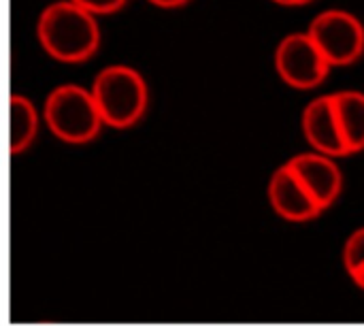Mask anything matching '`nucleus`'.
Instances as JSON below:
<instances>
[{"instance_id":"1","label":"nucleus","mask_w":364,"mask_h":326,"mask_svg":"<svg viewBox=\"0 0 364 326\" xmlns=\"http://www.w3.org/2000/svg\"><path fill=\"white\" fill-rule=\"evenodd\" d=\"M36 36L43 51L62 64L87 62L100 47L98 17L73 0H55L47 4L38 15Z\"/></svg>"},{"instance_id":"2","label":"nucleus","mask_w":364,"mask_h":326,"mask_svg":"<svg viewBox=\"0 0 364 326\" xmlns=\"http://www.w3.org/2000/svg\"><path fill=\"white\" fill-rule=\"evenodd\" d=\"M90 92L102 124L109 128L126 130L136 126L149 107L145 77L126 64H109L98 70Z\"/></svg>"},{"instance_id":"3","label":"nucleus","mask_w":364,"mask_h":326,"mask_svg":"<svg viewBox=\"0 0 364 326\" xmlns=\"http://www.w3.org/2000/svg\"><path fill=\"white\" fill-rule=\"evenodd\" d=\"M43 120L49 132L68 145L92 143L105 126L90 88L77 83H62L47 94Z\"/></svg>"},{"instance_id":"4","label":"nucleus","mask_w":364,"mask_h":326,"mask_svg":"<svg viewBox=\"0 0 364 326\" xmlns=\"http://www.w3.org/2000/svg\"><path fill=\"white\" fill-rule=\"evenodd\" d=\"M307 34L333 68L356 64L364 56V23L348 9L320 11L309 21Z\"/></svg>"},{"instance_id":"5","label":"nucleus","mask_w":364,"mask_h":326,"mask_svg":"<svg viewBox=\"0 0 364 326\" xmlns=\"http://www.w3.org/2000/svg\"><path fill=\"white\" fill-rule=\"evenodd\" d=\"M273 64L277 77L294 90H316L333 70L307 30L286 34L275 47Z\"/></svg>"},{"instance_id":"6","label":"nucleus","mask_w":364,"mask_h":326,"mask_svg":"<svg viewBox=\"0 0 364 326\" xmlns=\"http://www.w3.org/2000/svg\"><path fill=\"white\" fill-rule=\"evenodd\" d=\"M286 164L292 169V173L305 186V190L314 196V201L322 207V211L333 207L341 196L343 171L337 158L309 149L292 156L290 160H286Z\"/></svg>"},{"instance_id":"7","label":"nucleus","mask_w":364,"mask_h":326,"mask_svg":"<svg viewBox=\"0 0 364 326\" xmlns=\"http://www.w3.org/2000/svg\"><path fill=\"white\" fill-rule=\"evenodd\" d=\"M301 128H303L305 141L309 143L314 152H320L333 158L350 156L346 139L337 122L333 94H320L305 105L303 115H301Z\"/></svg>"},{"instance_id":"8","label":"nucleus","mask_w":364,"mask_h":326,"mask_svg":"<svg viewBox=\"0 0 364 326\" xmlns=\"http://www.w3.org/2000/svg\"><path fill=\"white\" fill-rule=\"evenodd\" d=\"M267 194L273 211L286 222L303 224L324 214L322 207L314 201V196L305 190V186L299 182V177L292 173V169L286 162L273 171Z\"/></svg>"},{"instance_id":"9","label":"nucleus","mask_w":364,"mask_h":326,"mask_svg":"<svg viewBox=\"0 0 364 326\" xmlns=\"http://www.w3.org/2000/svg\"><path fill=\"white\" fill-rule=\"evenodd\" d=\"M333 105L348 152L358 154L364 149V92L339 90L333 92Z\"/></svg>"},{"instance_id":"10","label":"nucleus","mask_w":364,"mask_h":326,"mask_svg":"<svg viewBox=\"0 0 364 326\" xmlns=\"http://www.w3.org/2000/svg\"><path fill=\"white\" fill-rule=\"evenodd\" d=\"M38 135V111L23 94L9 98V154L17 156L32 147Z\"/></svg>"},{"instance_id":"11","label":"nucleus","mask_w":364,"mask_h":326,"mask_svg":"<svg viewBox=\"0 0 364 326\" xmlns=\"http://www.w3.org/2000/svg\"><path fill=\"white\" fill-rule=\"evenodd\" d=\"M343 269L348 273V278H352L356 271H360L364 267V226L356 228L343 243Z\"/></svg>"},{"instance_id":"12","label":"nucleus","mask_w":364,"mask_h":326,"mask_svg":"<svg viewBox=\"0 0 364 326\" xmlns=\"http://www.w3.org/2000/svg\"><path fill=\"white\" fill-rule=\"evenodd\" d=\"M75 4H79L81 9H85L87 13L100 17V15H113L117 11H122L128 0H73Z\"/></svg>"},{"instance_id":"13","label":"nucleus","mask_w":364,"mask_h":326,"mask_svg":"<svg viewBox=\"0 0 364 326\" xmlns=\"http://www.w3.org/2000/svg\"><path fill=\"white\" fill-rule=\"evenodd\" d=\"M147 2L154 4V6H158V9H181L190 0H147Z\"/></svg>"},{"instance_id":"14","label":"nucleus","mask_w":364,"mask_h":326,"mask_svg":"<svg viewBox=\"0 0 364 326\" xmlns=\"http://www.w3.org/2000/svg\"><path fill=\"white\" fill-rule=\"evenodd\" d=\"M279 6H305V4H311L316 0H271Z\"/></svg>"},{"instance_id":"15","label":"nucleus","mask_w":364,"mask_h":326,"mask_svg":"<svg viewBox=\"0 0 364 326\" xmlns=\"http://www.w3.org/2000/svg\"><path fill=\"white\" fill-rule=\"evenodd\" d=\"M350 280H352V282H354V284H356V286H358L360 290H364V267L360 269V271H356V273H354V275H352Z\"/></svg>"}]
</instances>
